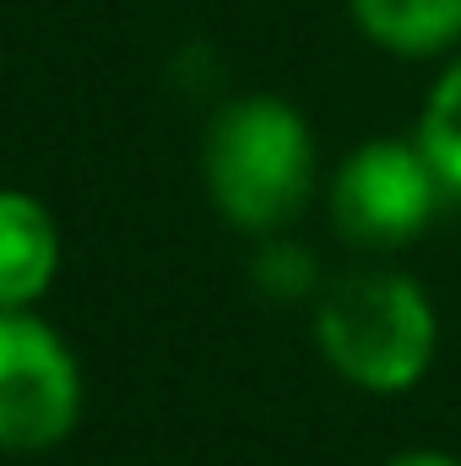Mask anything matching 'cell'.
Returning a JSON list of instances; mask_svg holds the SVG:
<instances>
[{
    "label": "cell",
    "instance_id": "obj_4",
    "mask_svg": "<svg viewBox=\"0 0 461 466\" xmlns=\"http://www.w3.org/2000/svg\"><path fill=\"white\" fill-rule=\"evenodd\" d=\"M87 380L77 348L38 309H0V451L38 456L82 423Z\"/></svg>",
    "mask_w": 461,
    "mask_h": 466
},
{
    "label": "cell",
    "instance_id": "obj_7",
    "mask_svg": "<svg viewBox=\"0 0 461 466\" xmlns=\"http://www.w3.org/2000/svg\"><path fill=\"white\" fill-rule=\"evenodd\" d=\"M418 147L429 152L435 174L446 179L451 201H461V49L440 66L429 98H424V115H418Z\"/></svg>",
    "mask_w": 461,
    "mask_h": 466
},
{
    "label": "cell",
    "instance_id": "obj_5",
    "mask_svg": "<svg viewBox=\"0 0 461 466\" xmlns=\"http://www.w3.org/2000/svg\"><path fill=\"white\" fill-rule=\"evenodd\" d=\"M66 266V233L49 201L0 185V309H38Z\"/></svg>",
    "mask_w": 461,
    "mask_h": 466
},
{
    "label": "cell",
    "instance_id": "obj_1",
    "mask_svg": "<svg viewBox=\"0 0 461 466\" xmlns=\"http://www.w3.org/2000/svg\"><path fill=\"white\" fill-rule=\"evenodd\" d=\"M201 185L229 228L250 238L288 233L321 190L315 125L282 93H239L207 119Z\"/></svg>",
    "mask_w": 461,
    "mask_h": 466
},
{
    "label": "cell",
    "instance_id": "obj_2",
    "mask_svg": "<svg viewBox=\"0 0 461 466\" xmlns=\"http://www.w3.org/2000/svg\"><path fill=\"white\" fill-rule=\"evenodd\" d=\"M315 348L364 396H407L440 352V309L407 271H353L315 299Z\"/></svg>",
    "mask_w": 461,
    "mask_h": 466
},
{
    "label": "cell",
    "instance_id": "obj_3",
    "mask_svg": "<svg viewBox=\"0 0 461 466\" xmlns=\"http://www.w3.org/2000/svg\"><path fill=\"white\" fill-rule=\"evenodd\" d=\"M451 201L418 136H369L332 168L326 207L347 244L358 249H402L435 228Z\"/></svg>",
    "mask_w": 461,
    "mask_h": 466
},
{
    "label": "cell",
    "instance_id": "obj_8",
    "mask_svg": "<svg viewBox=\"0 0 461 466\" xmlns=\"http://www.w3.org/2000/svg\"><path fill=\"white\" fill-rule=\"evenodd\" d=\"M250 277L266 299L277 304H304V299H321V260L310 244L288 238V233H266L255 260H250Z\"/></svg>",
    "mask_w": 461,
    "mask_h": 466
},
{
    "label": "cell",
    "instance_id": "obj_9",
    "mask_svg": "<svg viewBox=\"0 0 461 466\" xmlns=\"http://www.w3.org/2000/svg\"><path fill=\"white\" fill-rule=\"evenodd\" d=\"M385 466H461V456H451V451H435V445H418V451H396Z\"/></svg>",
    "mask_w": 461,
    "mask_h": 466
},
{
    "label": "cell",
    "instance_id": "obj_6",
    "mask_svg": "<svg viewBox=\"0 0 461 466\" xmlns=\"http://www.w3.org/2000/svg\"><path fill=\"white\" fill-rule=\"evenodd\" d=\"M364 44L396 60H451L461 49V0H347Z\"/></svg>",
    "mask_w": 461,
    "mask_h": 466
}]
</instances>
